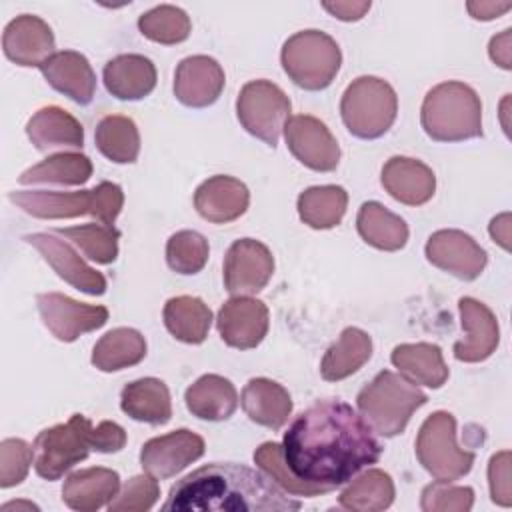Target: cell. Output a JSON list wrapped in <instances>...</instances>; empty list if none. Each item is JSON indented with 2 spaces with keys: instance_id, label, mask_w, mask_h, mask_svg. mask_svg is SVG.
I'll return each mask as SVG.
<instances>
[{
  "instance_id": "49",
  "label": "cell",
  "mask_w": 512,
  "mask_h": 512,
  "mask_svg": "<svg viewBox=\"0 0 512 512\" xmlns=\"http://www.w3.org/2000/svg\"><path fill=\"white\" fill-rule=\"evenodd\" d=\"M322 8L342 22H356L370 10V2H322Z\"/></svg>"
},
{
  "instance_id": "20",
  "label": "cell",
  "mask_w": 512,
  "mask_h": 512,
  "mask_svg": "<svg viewBox=\"0 0 512 512\" xmlns=\"http://www.w3.org/2000/svg\"><path fill=\"white\" fill-rule=\"evenodd\" d=\"M250 204V192L234 176L216 174L204 180L194 192V208L212 224H228L240 218Z\"/></svg>"
},
{
  "instance_id": "8",
  "label": "cell",
  "mask_w": 512,
  "mask_h": 512,
  "mask_svg": "<svg viewBox=\"0 0 512 512\" xmlns=\"http://www.w3.org/2000/svg\"><path fill=\"white\" fill-rule=\"evenodd\" d=\"M92 422L82 414H72L66 424L42 430L34 440V470L44 480H58L78 462L86 460Z\"/></svg>"
},
{
  "instance_id": "34",
  "label": "cell",
  "mask_w": 512,
  "mask_h": 512,
  "mask_svg": "<svg viewBox=\"0 0 512 512\" xmlns=\"http://www.w3.org/2000/svg\"><path fill=\"white\" fill-rule=\"evenodd\" d=\"M348 206V192L342 186H312L300 192L296 208L304 224L314 230H328L342 222Z\"/></svg>"
},
{
  "instance_id": "25",
  "label": "cell",
  "mask_w": 512,
  "mask_h": 512,
  "mask_svg": "<svg viewBox=\"0 0 512 512\" xmlns=\"http://www.w3.org/2000/svg\"><path fill=\"white\" fill-rule=\"evenodd\" d=\"M106 90L118 100H142L156 88V66L142 54H120L106 62Z\"/></svg>"
},
{
  "instance_id": "42",
  "label": "cell",
  "mask_w": 512,
  "mask_h": 512,
  "mask_svg": "<svg viewBox=\"0 0 512 512\" xmlns=\"http://www.w3.org/2000/svg\"><path fill=\"white\" fill-rule=\"evenodd\" d=\"M208 240L196 230H180L166 242V262L178 274H198L208 262Z\"/></svg>"
},
{
  "instance_id": "46",
  "label": "cell",
  "mask_w": 512,
  "mask_h": 512,
  "mask_svg": "<svg viewBox=\"0 0 512 512\" xmlns=\"http://www.w3.org/2000/svg\"><path fill=\"white\" fill-rule=\"evenodd\" d=\"M122 206H124V192L118 184L104 180L96 188H92L90 216H94L100 224L114 226V220L118 218Z\"/></svg>"
},
{
  "instance_id": "21",
  "label": "cell",
  "mask_w": 512,
  "mask_h": 512,
  "mask_svg": "<svg viewBox=\"0 0 512 512\" xmlns=\"http://www.w3.org/2000/svg\"><path fill=\"white\" fill-rule=\"evenodd\" d=\"M40 72L54 90L76 104L86 106L92 102L96 92V74L84 54L76 50L54 52L44 64H40Z\"/></svg>"
},
{
  "instance_id": "29",
  "label": "cell",
  "mask_w": 512,
  "mask_h": 512,
  "mask_svg": "<svg viewBox=\"0 0 512 512\" xmlns=\"http://www.w3.org/2000/svg\"><path fill=\"white\" fill-rule=\"evenodd\" d=\"M120 408L132 420L146 424H166L172 418L168 386L158 378H140L126 384L120 392Z\"/></svg>"
},
{
  "instance_id": "5",
  "label": "cell",
  "mask_w": 512,
  "mask_h": 512,
  "mask_svg": "<svg viewBox=\"0 0 512 512\" xmlns=\"http://www.w3.org/2000/svg\"><path fill=\"white\" fill-rule=\"evenodd\" d=\"M340 114L352 136L374 140L392 128L398 114V96L386 80L360 76L344 90Z\"/></svg>"
},
{
  "instance_id": "2",
  "label": "cell",
  "mask_w": 512,
  "mask_h": 512,
  "mask_svg": "<svg viewBox=\"0 0 512 512\" xmlns=\"http://www.w3.org/2000/svg\"><path fill=\"white\" fill-rule=\"evenodd\" d=\"M302 504L290 496L262 470L234 462L206 464L178 480L164 512H270L298 510Z\"/></svg>"
},
{
  "instance_id": "37",
  "label": "cell",
  "mask_w": 512,
  "mask_h": 512,
  "mask_svg": "<svg viewBox=\"0 0 512 512\" xmlns=\"http://www.w3.org/2000/svg\"><path fill=\"white\" fill-rule=\"evenodd\" d=\"M92 176V162L80 152H58L18 176L20 184L80 186Z\"/></svg>"
},
{
  "instance_id": "33",
  "label": "cell",
  "mask_w": 512,
  "mask_h": 512,
  "mask_svg": "<svg viewBox=\"0 0 512 512\" xmlns=\"http://www.w3.org/2000/svg\"><path fill=\"white\" fill-rule=\"evenodd\" d=\"M166 330L184 344H202L212 324V310L196 296H174L162 310Z\"/></svg>"
},
{
  "instance_id": "17",
  "label": "cell",
  "mask_w": 512,
  "mask_h": 512,
  "mask_svg": "<svg viewBox=\"0 0 512 512\" xmlns=\"http://www.w3.org/2000/svg\"><path fill=\"white\" fill-rule=\"evenodd\" d=\"M458 310L466 336L454 344V358L468 364L484 362L498 348V320L484 302L470 296L458 300Z\"/></svg>"
},
{
  "instance_id": "6",
  "label": "cell",
  "mask_w": 512,
  "mask_h": 512,
  "mask_svg": "<svg viewBox=\"0 0 512 512\" xmlns=\"http://www.w3.org/2000/svg\"><path fill=\"white\" fill-rule=\"evenodd\" d=\"M280 62L296 86L318 92L328 88L336 78L342 52L336 40L326 32L300 30L284 42Z\"/></svg>"
},
{
  "instance_id": "28",
  "label": "cell",
  "mask_w": 512,
  "mask_h": 512,
  "mask_svg": "<svg viewBox=\"0 0 512 512\" xmlns=\"http://www.w3.org/2000/svg\"><path fill=\"white\" fill-rule=\"evenodd\" d=\"M184 402L192 416L208 422H222L236 412L238 392L228 378L204 374L186 388Z\"/></svg>"
},
{
  "instance_id": "32",
  "label": "cell",
  "mask_w": 512,
  "mask_h": 512,
  "mask_svg": "<svg viewBox=\"0 0 512 512\" xmlns=\"http://www.w3.org/2000/svg\"><path fill=\"white\" fill-rule=\"evenodd\" d=\"M356 228L366 244L384 252H396L408 242L406 222L374 200L360 206L356 216Z\"/></svg>"
},
{
  "instance_id": "3",
  "label": "cell",
  "mask_w": 512,
  "mask_h": 512,
  "mask_svg": "<svg viewBox=\"0 0 512 512\" xmlns=\"http://www.w3.org/2000/svg\"><path fill=\"white\" fill-rule=\"evenodd\" d=\"M420 122L436 142H462L482 136V102L474 88L448 80L430 88L420 108Z\"/></svg>"
},
{
  "instance_id": "11",
  "label": "cell",
  "mask_w": 512,
  "mask_h": 512,
  "mask_svg": "<svg viewBox=\"0 0 512 512\" xmlns=\"http://www.w3.org/2000/svg\"><path fill=\"white\" fill-rule=\"evenodd\" d=\"M284 140L292 156L314 172H332L340 162V146L330 128L310 114L290 116Z\"/></svg>"
},
{
  "instance_id": "26",
  "label": "cell",
  "mask_w": 512,
  "mask_h": 512,
  "mask_svg": "<svg viewBox=\"0 0 512 512\" xmlns=\"http://www.w3.org/2000/svg\"><path fill=\"white\" fill-rule=\"evenodd\" d=\"M8 200L20 210L42 220H64L90 214L92 190L56 192V190H12Z\"/></svg>"
},
{
  "instance_id": "16",
  "label": "cell",
  "mask_w": 512,
  "mask_h": 512,
  "mask_svg": "<svg viewBox=\"0 0 512 512\" xmlns=\"http://www.w3.org/2000/svg\"><path fill=\"white\" fill-rule=\"evenodd\" d=\"M216 326L224 344L238 350H250L268 334L270 312L258 298L232 296L218 310Z\"/></svg>"
},
{
  "instance_id": "51",
  "label": "cell",
  "mask_w": 512,
  "mask_h": 512,
  "mask_svg": "<svg viewBox=\"0 0 512 512\" xmlns=\"http://www.w3.org/2000/svg\"><path fill=\"white\" fill-rule=\"evenodd\" d=\"M474 20H494L512 8L510 2H468L466 4Z\"/></svg>"
},
{
  "instance_id": "41",
  "label": "cell",
  "mask_w": 512,
  "mask_h": 512,
  "mask_svg": "<svg viewBox=\"0 0 512 512\" xmlns=\"http://www.w3.org/2000/svg\"><path fill=\"white\" fill-rule=\"evenodd\" d=\"M254 462L256 466L266 474L270 476L286 494H296V496H320V494H326L330 492V488L326 486H320V484H312V482H306V480H300L296 478L288 464L284 462V454H282V444L278 442H264L256 448L254 452Z\"/></svg>"
},
{
  "instance_id": "22",
  "label": "cell",
  "mask_w": 512,
  "mask_h": 512,
  "mask_svg": "<svg viewBox=\"0 0 512 512\" xmlns=\"http://www.w3.org/2000/svg\"><path fill=\"white\" fill-rule=\"evenodd\" d=\"M384 190L406 206L426 204L436 190V176L424 162L408 156H392L382 166Z\"/></svg>"
},
{
  "instance_id": "27",
  "label": "cell",
  "mask_w": 512,
  "mask_h": 512,
  "mask_svg": "<svg viewBox=\"0 0 512 512\" xmlns=\"http://www.w3.org/2000/svg\"><path fill=\"white\" fill-rule=\"evenodd\" d=\"M240 402L252 422L272 430H280L288 422L294 406L288 390L270 378L248 380Z\"/></svg>"
},
{
  "instance_id": "31",
  "label": "cell",
  "mask_w": 512,
  "mask_h": 512,
  "mask_svg": "<svg viewBox=\"0 0 512 512\" xmlns=\"http://www.w3.org/2000/svg\"><path fill=\"white\" fill-rule=\"evenodd\" d=\"M372 356V338L356 326L342 330L338 340L326 350L320 362V374L328 382H340L358 372Z\"/></svg>"
},
{
  "instance_id": "24",
  "label": "cell",
  "mask_w": 512,
  "mask_h": 512,
  "mask_svg": "<svg viewBox=\"0 0 512 512\" xmlns=\"http://www.w3.org/2000/svg\"><path fill=\"white\" fill-rule=\"evenodd\" d=\"M30 142L40 152L80 150L84 146L82 124L60 106H44L26 124Z\"/></svg>"
},
{
  "instance_id": "13",
  "label": "cell",
  "mask_w": 512,
  "mask_h": 512,
  "mask_svg": "<svg viewBox=\"0 0 512 512\" xmlns=\"http://www.w3.org/2000/svg\"><path fill=\"white\" fill-rule=\"evenodd\" d=\"M424 254L436 268L464 280H476L488 262L486 250L466 232L446 228L430 234Z\"/></svg>"
},
{
  "instance_id": "1",
  "label": "cell",
  "mask_w": 512,
  "mask_h": 512,
  "mask_svg": "<svg viewBox=\"0 0 512 512\" xmlns=\"http://www.w3.org/2000/svg\"><path fill=\"white\" fill-rule=\"evenodd\" d=\"M282 454L296 478L334 490L376 464L382 446L350 404L324 398L292 420L284 432Z\"/></svg>"
},
{
  "instance_id": "10",
  "label": "cell",
  "mask_w": 512,
  "mask_h": 512,
  "mask_svg": "<svg viewBox=\"0 0 512 512\" xmlns=\"http://www.w3.org/2000/svg\"><path fill=\"white\" fill-rule=\"evenodd\" d=\"M42 324L60 342H74L86 332L98 330L108 322V308L78 302L60 292L36 296Z\"/></svg>"
},
{
  "instance_id": "35",
  "label": "cell",
  "mask_w": 512,
  "mask_h": 512,
  "mask_svg": "<svg viewBox=\"0 0 512 512\" xmlns=\"http://www.w3.org/2000/svg\"><path fill=\"white\" fill-rule=\"evenodd\" d=\"M146 356V340L134 328L106 332L92 350V364L102 372H118L136 366Z\"/></svg>"
},
{
  "instance_id": "14",
  "label": "cell",
  "mask_w": 512,
  "mask_h": 512,
  "mask_svg": "<svg viewBox=\"0 0 512 512\" xmlns=\"http://www.w3.org/2000/svg\"><path fill=\"white\" fill-rule=\"evenodd\" d=\"M22 240L34 246L52 270L76 290L90 296H102L106 292V278L88 266L66 240L58 238L56 232H34L26 234Z\"/></svg>"
},
{
  "instance_id": "7",
  "label": "cell",
  "mask_w": 512,
  "mask_h": 512,
  "mask_svg": "<svg viewBox=\"0 0 512 512\" xmlns=\"http://www.w3.org/2000/svg\"><path fill=\"white\" fill-rule=\"evenodd\" d=\"M416 458L424 470L444 482L458 480L472 470L474 452L456 442V420L450 412H432L420 426L416 438Z\"/></svg>"
},
{
  "instance_id": "53",
  "label": "cell",
  "mask_w": 512,
  "mask_h": 512,
  "mask_svg": "<svg viewBox=\"0 0 512 512\" xmlns=\"http://www.w3.org/2000/svg\"><path fill=\"white\" fill-rule=\"evenodd\" d=\"M12 508H26V510H38V506L36 504H32V502H22V500H18V502H6L4 506H2V510L6 512V510H12Z\"/></svg>"
},
{
  "instance_id": "19",
  "label": "cell",
  "mask_w": 512,
  "mask_h": 512,
  "mask_svg": "<svg viewBox=\"0 0 512 512\" xmlns=\"http://www.w3.org/2000/svg\"><path fill=\"white\" fill-rule=\"evenodd\" d=\"M2 50L18 66L40 68L54 54V32L40 16L20 14L6 24Z\"/></svg>"
},
{
  "instance_id": "15",
  "label": "cell",
  "mask_w": 512,
  "mask_h": 512,
  "mask_svg": "<svg viewBox=\"0 0 512 512\" xmlns=\"http://www.w3.org/2000/svg\"><path fill=\"white\" fill-rule=\"evenodd\" d=\"M204 438L188 428L150 438L140 450L142 468L154 478H172L204 454Z\"/></svg>"
},
{
  "instance_id": "36",
  "label": "cell",
  "mask_w": 512,
  "mask_h": 512,
  "mask_svg": "<svg viewBox=\"0 0 512 512\" xmlns=\"http://www.w3.org/2000/svg\"><path fill=\"white\" fill-rule=\"evenodd\" d=\"M396 488L388 472L370 468L354 478L338 496V502L346 510L354 512H380L394 502Z\"/></svg>"
},
{
  "instance_id": "50",
  "label": "cell",
  "mask_w": 512,
  "mask_h": 512,
  "mask_svg": "<svg viewBox=\"0 0 512 512\" xmlns=\"http://www.w3.org/2000/svg\"><path fill=\"white\" fill-rule=\"evenodd\" d=\"M510 36H512V30L506 28L498 36H494L490 40V46H488V54H490L492 62L498 64L504 70L512 68V64H510Z\"/></svg>"
},
{
  "instance_id": "40",
  "label": "cell",
  "mask_w": 512,
  "mask_h": 512,
  "mask_svg": "<svg viewBox=\"0 0 512 512\" xmlns=\"http://www.w3.org/2000/svg\"><path fill=\"white\" fill-rule=\"evenodd\" d=\"M138 30L144 38L170 46L180 44L190 36L192 22L182 8L160 4L138 18Z\"/></svg>"
},
{
  "instance_id": "23",
  "label": "cell",
  "mask_w": 512,
  "mask_h": 512,
  "mask_svg": "<svg viewBox=\"0 0 512 512\" xmlns=\"http://www.w3.org/2000/svg\"><path fill=\"white\" fill-rule=\"evenodd\" d=\"M120 476L112 468L90 466L72 472L62 486V500L78 512H96L118 494Z\"/></svg>"
},
{
  "instance_id": "48",
  "label": "cell",
  "mask_w": 512,
  "mask_h": 512,
  "mask_svg": "<svg viewBox=\"0 0 512 512\" xmlns=\"http://www.w3.org/2000/svg\"><path fill=\"white\" fill-rule=\"evenodd\" d=\"M90 446L96 452L102 454H112V452H120L126 446V432L120 424L110 422V420H102L98 426H90Z\"/></svg>"
},
{
  "instance_id": "38",
  "label": "cell",
  "mask_w": 512,
  "mask_h": 512,
  "mask_svg": "<svg viewBox=\"0 0 512 512\" xmlns=\"http://www.w3.org/2000/svg\"><path fill=\"white\" fill-rule=\"evenodd\" d=\"M96 148L116 164H132L140 152V132L132 118L122 114L104 116L94 132Z\"/></svg>"
},
{
  "instance_id": "12",
  "label": "cell",
  "mask_w": 512,
  "mask_h": 512,
  "mask_svg": "<svg viewBox=\"0 0 512 512\" xmlns=\"http://www.w3.org/2000/svg\"><path fill=\"white\" fill-rule=\"evenodd\" d=\"M274 256L266 244L254 238L232 242L224 256V286L232 296H250L270 282Z\"/></svg>"
},
{
  "instance_id": "4",
  "label": "cell",
  "mask_w": 512,
  "mask_h": 512,
  "mask_svg": "<svg viewBox=\"0 0 512 512\" xmlns=\"http://www.w3.org/2000/svg\"><path fill=\"white\" fill-rule=\"evenodd\" d=\"M426 402L428 396L414 382L392 370L378 372L356 396L358 414L384 438L402 434L412 414Z\"/></svg>"
},
{
  "instance_id": "47",
  "label": "cell",
  "mask_w": 512,
  "mask_h": 512,
  "mask_svg": "<svg viewBox=\"0 0 512 512\" xmlns=\"http://www.w3.org/2000/svg\"><path fill=\"white\" fill-rule=\"evenodd\" d=\"M488 486L494 504L508 508L512 504L510 492V452L502 450L488 462Z\"/></svg>"
},
{
  "instance_id": "43",
  "label": "cell",
  "mask_w": 512,
  "mask_h": 512,
  "mask_svg": "<svg viewBox=\"0 0 512 512\" xmlns=\"http://www.w3.org/2000/svg\"><path fill=\"white\" fill-rule=\"evenodd\" d=\"M474 504V490L470 486H454L436 480L422 490L420 508L424 512H468Z\"/></svg>"
},
{
  "instance_id": "9",
  "label": "cell",
  "mask_w": 512,
  "mask_h": 512,
  "mask_svg": "<svg viewBox=\"0 0 512 512\" xmlns=\"http://www.w3.org/2000/svg\"><path fill=\"white\" fill-rule=\"evenodd\" d=\"M236 116L248 134L274 148L290 118V98L270 80H252L238 94Z\"/></svg>"
},
{
  "instance_id": "39",
  "label": "cell",
  "mask_w": 512,
  "mask_h": 512,
  "mask_svg": "<svg viewBox=\"0 0 512 512\" xmlns=\"http://www.w3.org/2000/svg\"><path fill=\"white\" fill-rule=\"evenodd\" d=\"M58 236L72 242L86 258L96 264H112L118 258L120 232L106 224H80L70 228H56Z\"/></svg>"
},
{
  "instance_id": "30",
  "label": "cell",
  "mask_w": 512,
  "mask_h": 512,
  "mask_svg": "<svg viewBox=\"0 0 512 512\" xmlns=\"http://www.w3.org/2000/svg\"><path fill=\"white\" fill-rule=\"evenodd\" d=\"M390 360L400 370V374L416 386L422 384L428 388H440L450 374L440 346L430 342L398 344L392 350Z\"/></svg>"
},
{
  "instance_id": "18",
  "label": "cell",
  "mask_w": 512,
  "mask_h": 512,
  "mask_svg": "<svg viewBox=\"0 0 512 512\" xmlns=\"http://www.w3.org/2000/svg\"><path fill=\"white\" fill-rule=\"evenodd\" d=\"M222 66L204 54L188 56L180 60L174 72V96L188 108L212 106L224 90Z\"/></svg>"
},
{
  "instance_id": "52",
  "label": "cell",
  "mask_w": 512,
  "mask_h": 512,
  "mask_svg": "<svg viewBox=\"0 0 512 512\" xmlns=\"http://www.w3.org/2000/svg\"><path fill=\"white\" fill-rule=\"evenodd\" d=\"M510 214L508 212H504V214H500V216H496V218H492V222H490V236H492V240L494 242H498L504 250H510Z\"/></svg>"
},
{
  "instance_id": "45",
  "label": "cell",
  "mask_w": 512,
  "mask_h": 512,
  "mask_svg": "<svg viewBox=\"0 0 512 512\" xmlns=\"http://www.w3.org/2000/svg\"><path fill=\"white\" fill-rule=\"evenodd\" d=\"M34 464V446L22 438H4L0 444V486L20 484Z\"/></svg>"
},
{
  "instance_id": "44",
  "label": "cell",
  "mask_w": 512,
  "mask_h": 512,
  "mask_svg": "<svg viewBox=\"0 0 512 512\" xmlns=\"http://www.w3.org/2000/svg\"><path fill=\"white\" fill-rule=\"evenodd\" d=\"M160 496V486L154 476L140 474L132 476L122 490L108 502L110 512H146L150 510Z\"/></svg>"
}]
</instances>
